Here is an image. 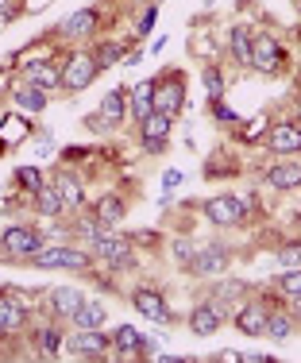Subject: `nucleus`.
Masks as SVG:
<instances>
[{
    "mask_svg": "<svg viewBox=\"0 0 301 363\" xmlns=\"http://www.w3.org/2000/svg\"><path fill=\"white\" fill-rule=\"evenodd\" d=\"M97 74H101L97 58L85 55V50H77V55H70V58H66V66H62V89L81 93V89H89V85H93V77H97Z\"/></svg>",
    "mask_w": 301,
    "mask_h": 363,
    "instance_id": "1",
    "label": "nucleus"
},
{
    "mask_svg": "<svg viewBox=\"0 0 301 363\" xmlns=\"http://www.w3.org/2000/svg\"><path fill=\"white\" fill-rule=\"evenodd\" d=\"M0 247H4L8 255H16V259H31L42 247V236H39L35 228L12 224V228H4V236H0Z\"/></svg>",
    "mask_w": 301,
    "mask_h": 363,
    "instance_id": "2",
    "label": "nucleus"
},
{
    "mask_svg": "<svg viewBox=\"0 0 301 363\" xmlns=\"http://www.w3.org/2000/svg\"><path fill=\"white\" fill-rule=\"evenodd\" d=\"M251 70L259 74H274L282 66V47L274 43V35H266V31H255L251 35Z\"/></svg>",
    "mask_w": 301,
    "mask_h": 363,
    "instance_id": "3",
    "label": "nucleus"
},
{
    "mask_svg": "<svg viewBox=\"0 0 301 363\" xmlns=\"http://www.w3.org/2000/svg\"><path fill=\"white\" fill-rule=\"evenodd\" d=\"M89 252L101 255L105 263H116V267L132 263V247H127L124 236H101V232H89Z\"/></svg>",
    "mask_w": 301,
    "mask_h": 363,
    "instance_id": "4",
    "label": "nucleus"
},
{
    "mask_svg": "<svg viewBox=\"0 0 301 363\" xmlns=\"http://www.w3.org/2000/svg\"><path fill=\"white\" fill-rule=\"evenodd\" d=\"M225 267H228L225 244H205V247H197V252H193V259H189V271L201 274V279H212V274H220Z\"/></svg>",
    "mask_w": 301,
    "mask_h": 363,
    "instance_id": "5",
    "label": "nucleus"
},
{
    "mask_svg": "<svg viewBox=\"0 0 301 363\" xmlns=\"http://www.w3.org/2000/svg\"><path fill=\"white\" fill-rule=\"evenodd\" d=\"M108 344H113V340H108L101 328H77L70 340H66V348H70L74 356H81V359H85V356H89V359H101Z\"/></svg>",
    "mask_w": 301,
    "mask_h": 363,
    "instance_id": "6",
    "label": "nucleus"
},
{
    "mask_svg": "<svg viewBox=\"0 0 301 363\" xmlns=\"http://www.w3.org/2000/svg\"><path fill=\"white\" fill-rule=\"evenodd\" d=\"M205 217L212 224H220V228H228V224H239L244 217V201L239 197H212V201H205Z\"/></svg>",
    "mask_w": 301,
    "mask_h": 363,
    "instance_id": "7",
    "label": "nucleus"
},
{
    "mask_svg": "<svg viewBox=\"0 0 301 363\" xmlns=\"http://www.w3.org/2000/svg\"><path fill=\"white\" fill-rule=\"evenodd\" d=\"M31 263L35 267H74V271H81L85 252H77V247H39V252L31 255Z\"/></svg>",
    "mask_w": 301,
    "mask_h": 363,
    "instance_id": "8",
    "label": "nucleus"
},
{
    "mask_svg": "<svg viewBox=\"0 0 301 363\" xmlns=\"http://www.w3.org/2000/svg\"><path fill=\"white\" fill-rule=\"evenodd\" d=\"M186 105V93L178 85V77H166V82L154 85V112H166V116H178Z\"/></svg>",
    "mask_w": 301,
    "mask_h": 363,
    "instance_id": "9",
    "label": "nucleus"
},
{
    "mask_svg": "<svg viewBox=\"0 0 301 363\" xmlns=\"http://www.w3.org/2000/svg\"><path fill=\"white\" fill-rule=\"evenodd\" d=\"M132 306L140 309L143 317H151V321H162V325H170V321H174L159 290H135V294H132Z\"/></svg>",
    "mask_w": 301,
    "mask_h": 363,
    "instance_id": "10",
    "label": "nucleus"
},
{
    "mask_svg": "<svg viewBox=\"0 0 301 363\" xmlns=\"http://www.w3.org/2000/svg\"><path fill=\"white\" fill-rule=\"evenodd\" d=\"M124 112H127V93L124 89H113V93H105V97H101V112H97V120H93V124H97V128H116L120 120H124Z\"/></svg>",
    "mask_w": 301,
    "mask_h": 363,
    "instance_id": "11",
    "label": "nucleus"
},
{
    "mask_svg": "<svg viewBox=\"0 0 301 363\" xmlns=\"http://www.w3.org/2000/svg\"><path fill=\"white\" fill-rule=\"evenodd\" d=\"M266 143H271L274 155H297L301 151V128L297 124H274Z\"/></svg>",
    "mask_w": 301,
    "mask_h": 363,
    "instance_id": "12",
    "label": "nucleus"
},
{
    "mask_svg": "<svg viewBox=\"0 0 301 363\" xmlns=\"http://www.w3.org/2000/svg\"><path fill=\"white\" fill-rule=\"evenodd\" d=\"M140 132H143V143H147L151 151H162V147H166V135H170V116L166 112H151L140 124Z\"/></svg>",
    "mask_w": 301,
    "mask_h": 363,
    "instance_id": "13",
    "label": "nucleus"
},
{
    "mask_svg": "<svg viewBox=\"0 0 301 363\" xmlns=\"http://www.w3.org/2000/svg\"><path fill=\"white\" fill-rule=\"evenodd\" d=\"M225 321V313H220V306H212V301H205V306H197L193 313H189V328H193L197 336H212Z\"/></svg>",
    "mask_w": 301,
    "mask_h": 363,
    "instance_id": "14",
    "label": "nucleus"
},
{
    "mask_svg": "<svg viewBox=\"0 0 301 363\" xmlns=\"http://www.w3.org/2000/svg\"><path fill=\"white\" fill-rule=\"evenodd\" d=\"M266 317H271V309H266V306H239L236 328H239V333H247V336H259V333H266Z\"/></svg>",
    "mask_w": 301,
    "mask_h": 363,
    "instance_id": "15",
    "label": "nucleus"
},
{
    "mask_svg": "<svg viewBox=\"0 0 301 363\" xmlns=\"http://www.w3.org/2000/svg\"><path fill=\"white\" fill-rule=\"evenodd\" d=\"M93 28H97V12H93V8H81V12L66 16L62 28H58V31H62L66 39H85Z\"/></svg>",
    "mask_w": 301,
    "mask_h": 363,
    "instance_id": "16",
    "label": "nucleus"
},
{
    "mask_svg": "<svg viewBox=\"0 0 301 363\" xmlns=\"http://www.w3.org/2000/svg\"><path fill=\"white\" fill-rule=\"evenodd\" d=\"M81 301H85V298H81V290H74V286H58V290H50V309H55L58 317H74Z\"/></svg>",
    "mask_w": 301,
    "mask_h": 363,
    "instance_id": "17",
    "label": "nucleus"
},
{
    "mask_svg": "<svg viewBox=\"0 0 301 363\" xmlns=\"http://www.w3.org/2000/svg\"><path fill=\"white\" fill-rule=\"evenodd\" d=\"M266 186H274V189H297L301 186V167H297V162L271 167V170H266Z\"/></svg>",
    "mask_w": 301,
    "mask_h": 363,
    "instance_id": "18",
    "label": "nucleus"
},
{
    "mask_svg": "<svg viewBox=\"0 0 301 363\" xmlns=\"http://www.w3.org/2000/svg\"><path fill=\"white\" fill-rule=\"evenodd\" d=\"M35 205H39L42 217H58V213L66 209V197H62V189H58V182L55 186H39L35 189Z\"/></svg>",
    "mask_w": 301,
    "mask_h": 363,
    "instance_id": "19",
    "label": "nucleus"
},
{
    "mask_svg": "<svg viewBox=\"0 0 301 363\" xmlns=\"http://www.w3.org/2000/svg\"><path fill=\"white\" fill-rule=\"evenodd\" d=\"M127 97H132V116L143 124V120L154 112V85H151V82H140L132 93H127Z\"/></svg>",
    "mask_w": 301,
    "mask_h": 363,
    "instance_id": "20",
    "label": "nucleus"
},
{
    "mask_svg": "<svg viewBox=\"0 0 301 363\" xmlns=\"http://www.w3.org/2000/svg\"><path fill=\"white\" fill-rule=\"evenodd\" d=\"M23 77H28V85H39V89H50V85H62V74H58L50 62H28V70H23Z\"/></svg>",
    "mask_w": 301,
    "mask_h": 363,
    "instance_id": "21",
    "label": "nucleus"
},
{
    "mask_svg": "<svg viewBox=\"0 0 301 363\" xmlns=\"http://www.w3.org/2000/svg\"><path fill=\"white\" fill-rule=\"evenodd\" d=\"M23 321H28L23 306H16L12 298H0V333H20Z\"/></svg>",
    "mask_w": 301,
    "mask_h": 363,
    "instance_id": "22",
    "label": "nucleus"
},
{
    "mask_svg": "<svg viewBox=\"0 0 301 363\" xmlns=\"http://www.w3.org/2000/svg\"><path fill=\"white\" fill-rule=\"evenodd\" d=\"M74 325L77 328H101L105 325V306H101V301H81L77 313H74Z\"/></svg>",
    "mask_w": 301,
    "mask_h": 363,
    "instance_id": "23",
    "label": "nucleus"
},
{
    "mask_svg": "<svg viewBox=\"0 0 301 363\" xmlns=\"http://www.w3.org/2000/svg\"><path fill=\"white\" fill-rule=\"evenodd\" d=\"M120 217H124V201L116 194H105L97 201V224H120Z\"/></svg>",
    "mask_w": 301,
    "mask_h": 363,
    "instance_id": "24",
    "label": "nucleus"
},
{
    "mask_svg": "<svg viewBox=\"0 0 301 363\" xmlns=\"http://www.w3.org/2000/svg\"><path fill=\"white\" fill-rule=\"evenodd\" d=\"M16 105H20L23 112H42L47 108V93H42L39 85H23V89L16 93Z\"/></svg>",
    "mask_w": 301,
    "mask_h": 363,
    "instance_id": "25",
    "label": "nucleus"
},
{
    "mask_svg": "<svg viewBox=\"0 0 301 363\" xmlns=\"http://www.w3.org/2000/svg\"><path fill=\"white\" fill-rule=\"evenodd\" d=\"M140 340H143V333H140V328H132V325H120V328H116V336H113V344H116L120 352H124V356L140 352Z\"/></svg>",
    "mask_w": 301,
    "mask_h": 363,
    "instance_id": "26",
    "label": "nucleus"
},
{
    "mask_svg": "<svg viewBox=\"0 0 301 363\" xmlns=\"http://www.w3.org/2000/svg\"><path fill=\"white\" fill-rule=\"evenodd\" d=\"M66 344V336L58 333V328H39V336H35V348H39V356H58V348Z\"/></svg>",
    "mask_w": 301,
    "mask_h": 363,
    "instance_id": "27",
    "label": "nucleus"
},
{
    "mask_svg": "<svg viewBox=\"0 0 301 363\" xmlns=\"http://www.w3.org/2000/svg\"><path fill=\"white\" fill-rule=\"evenodd\" d=\"M266 333H271L274 340H290V333H294V317H290V313H278V309H274V313L266 317Z\"/></svg>",
    "mask_w": 301,
    "mask_h": 363,
    "instance_id": "28",
    "label": "nucleus"
},
{
    "mask_svg": "<svg viewBox=\"0 0 301 363\" xmlns=\"http://www.w3.org/2000/svg\"><path fill=\"white\" fill-rule=\"evenodd\" d=\"M232 55H236V62H239V66L251 62V35H247L244 28L232 31Z\"/></svg>",
    "mask_w": 301,
    "mask_h": 363,
    "instance_id": "29",
    "label": "nucleus"
},
{
    "mask_svg": "<svg viewBox=\"0 0 301 363\" xmlns=\"http://www.w3.org/2000/svg\"><path fill=\"white\" fill-rule=\"evenodd\" d=\"M93 58H97V66L105 70V66H116L120 58H124V47H120V43H101V47L93 50Z\"/></svg>",
    "mask_w": 301,
    "mask_h": 363,
    "instance_id": "30",
    "label": "nucleus"
},
{
    "mask_svg": "<svg viewBox=\"0 0 301 363\" xmlns=\"http://www.w3.org/2000/svg\"><path fill=\"white\" fill-rule=\"evenodd\" d=\"M201 82H205V89H209V97H212V101H220V97H225V77H220L217 66H205Z\"/></svg>",
    "mask_w": 301,
    "mask_h": 363,
    "instance_id": "31",
    "label": "nucleus"
},
{
    "mask_svg": "<svg viewBox=\"0 0 301 363\" xmlns=\"http://www.w3.org/2000/svg\"><path fill=\"white\" fill-rule=\"evenodd\" d=\"M278 290L290 294V298H301V267H290L286 274L278 279Z\"/></svg>",
    "mask_w": 301,
    "mask_h": 363,
    "instance_id": "32",
    "label": "nucleus"
},
{
    "mask_svg": "<svg viewBox=\"0 0 301 363\" xmlns=\"http://www.w3.org/2000/svg\"><path fill=\"white\" fill-rule=\"evenodd\" d=\"M16 182H20V186H28L31 194H35V189L42 186V174H39V167H20V170H16Z\"/></svg>",
    "mask_w": 301,
    "mask_h": 363,
    "instance_id": "33",
    "label": "nucleus"
},
{
    "mask_svg": "<svg viewBox=\"0 0 301 363\" xmlns=\"http://www.w3.org/2000/svg\"><path fill=\"white\" fill-rule=\"evenodd\" d=\"M58 189H62L66 205H77V201H81V182H77V178H58Z\"/></svg>",
    "mask_w": 301,
    "mask_h": 363,
    "instance_id": "34",
    "label": "nucleus"
},
{
    "mask_svg": "<svg viewBox=\"0 0 301 363\" xmlns=\"http://www.w3.org/2000/svg\"><path fill=\"white\" fill-rule=\"evenodd\" d=\"M278 263L286 267V271H290V267H301V240H294V244L282 247V252H278Z\"/></svg>",
    "mask_w": 301,
    "mask_h": 363,
    "instance_id": "35",
    "label": "nucleus"
},
{
    "mask_svg": "<svg viewBox=\"0 0 301 363\" xmlns=\"http://www.w3.org/2000/svg\"><path fill=\"white\" fill-rule=\"evenodd\" d=\"M154 16H159V8H154V4H151V8H147V12H143V16H140V35H147V31L154 28Z\"/></svg>",
    "mask_w": 301,
    "mask_h": 363,
    "instance_id": "36",
    "label": "nucleus"
},
{
    "mask_svg": "<svg viewBox=\"0 0 301 363\" xmlns=\"http://www.w3.org/2000/svg\"><path fill=\"white\" fill-rule=\"evenodd\" d=\"M178 182H186V174H182V170H166V174H162V189H174Z\"/></svg>",
    "mask_w": 301,
    "mask_h": 363,
    "instance_id": "37",
    "label": "nucleus"
},
{
    "mask_svg": "<svg viewBox=\"0 0 301 363\" xmlns=\"http://www.w3.org/2000/svg\"><path fill=\"white\" fill-rule=\"evenodd\" d=\"M212 116L217 120H236V112H232L228 105H220V101H212Z\"/></svg>",
    "mask_w": 301,
    "mask_h": 363,
    "instance_id": "38",
    "label": "nucleus"
},
{
    "mask_svg": "<svg viewBox=\"0 0 301 363\" xmlns=\"http://www.w3.org/2000/svg\"><path fill=\"white\" fill-rule=\"evenodd\" d=\"M220 363H244V352H217Z\"/></svg>",
    "mask_w": 301,
    "mask_h": 363,
    "instance_id": "39",
    "label": "nucleus"
},
{
    "mask_svg": "<svg viewBox=\"0 0 301 363\" xmlns=\"http://www.w3.org/2000/svg\"><path fill=\"white\" fill-rule=\"evenodd\" d=\"M8 16H12V0H0V23H4Z\"/></svg>",
    "mask_w": 301,
    "mask_h": 363,
    "instance_id": "40",
    "label": "nucleus"
},
{
    "mask_svg": "<svg viewBox=\"0 0 301 363\" xmlns=\"http://www.w3.org/2000/svg\"><path fill=\"white\" fill-rule=\"evenodd\" d=\"M294 309H297V325H301V298H297V306H294Z\"/></svg>",
    "mask_w": 301,
    "mask_h": 363,
    "instance_id": "41",
    "label": "nucleus"
},
{
    "mask_svg": "<svg viewBox=\"0 0 301 363\" xmlns=\"http://www.w3.org/2000/svg\"><path fill=\"white\" fill-rule=\"evenodd\" d=\"M297 116H301V108H297Z\"/></svg>",
    "mask_w": 301,
    "mask_h": 363,
    "instance_id": "42",
    "label": "nucleus"
},
{
    "mask_svg": "<svg viewBox=\"0 0 301 363\" xmlns=\"http://www.w3.org/2000/svg\"><path fill=\"white\" fill-rule=\"evenodd\" d=\"M297 4H301V0H297Z\"/></svg>",
    "mask_w": 301,
    "mask_h": 363,
    "instance_id": "43",
    "label": "nucleus"
}]
</instances>
